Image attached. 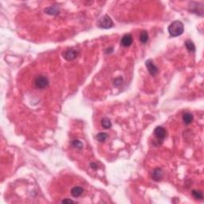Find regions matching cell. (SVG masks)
I'll list each match as a JSON object with an SVG mask.
<instances>
[{"mask_svg":"<svg viewBox=\"0 0 204 204\" xmlns=\"http://www.w3.org/2000/svg\"><path fill=\"white\" fill-rule=\"evenodd\" d=\"M184 31L183 24L180 21H175L170 24L168 26V32L170 35L172 37L180 36Z\"/></svg>","mask_w":204,"mask_h":204,"instance_id":"cell-1","label":"cell"},{"mask_svg":"<svg viewBox=\"0 0 204 204\" xmlns=\"http://www.w3.org/2000/svg\"><path fill=\"white\" fill-rule=\"evenodd\" d=\"M49 79L47 78V77L44 76V75H39L34 80V85L38 89H46V87L49 85Z\"/></svg>","mask_w":204,"mask_h":204,"instance_id":"cell-2","label":"cell"},{"mask_svg":"<svg viewBox=\"0 0 204 204\" xmlns=\"http://www.w3.org/2000/svg\"><path fill=\"white\" fill-rule=\"evenodd\" d=\"M98 26L102 29H109L113 26V22L109 15H105L98 21Z\"/></svg>","mask_w":204,"mask_h":204,"instance_id":"cell-3","label":"cell"},{"mask_svg":"<svg viewBox=\"0 0 204 204\" xmlns=\"http://www.w3.org/2000/svg\"><path fill=\"white\" fill-rule=\"evenodd\" d=\"M77 55H78V52L76 50L72 49V48L67 50L66 51H65L63 53V57L67 61H73V60H74L77 57Z\"/></svg>","mask_w":204,"mask_h":204,"instance_id":"cell-4","label":"cell"},{"mask_svg":"<svg viewBox=\"0 0 204 204\" xmlns=\"http://www.w3.org/2000/svg\"><path fill=\"white\" fill-rule=\"evenodd\" d=\"M154 135L159 140H164L167 136V132L163 127L158 126L156 128V129L154 130Z\"/></svg>","mask_w":204,"mask_h":204,"instance_id":"cell-5","label":"cell"},{"mask_svg":"<svg viewBox=\"0 0 204 204\" xmlns=\"http://www.w3.org/2000/svg\"><path fill=\"white\" fill-rule=\"evenodd\" d=\"M145 65L147 69H148V72H149V74L151 75L155 76V75L158 73V68H157L156 66L154 64L152 60H148V61H146Z\"/></svg>","mask_w":204,"mask_h":204,"instance_id":"cell-6","label":"cell"},{"mask_svg":"<svg viewBox=\"0 0 204 204\" xmlns=\"http://www.w3.org/2000/svg\"><path fill=\"white\" fill-rule=\"evenodd\" d=\"M132 43V36L130 34H127L122 37L121 44L124 47H128Z\"/></svg>","mask_w":204,"mask_h":204,"instance_id":"cell-7","label":"cell"},{"mask_svg":"<svg viewBox=\"0 0 204 204\" xmlns=\"http://www.w3.org/2000/svg\"><path fill=\"white\" fill-rule=\"evenodd\" d=\"M164 176V172L160 168H156L152 173V178L153 180L160 181Z\"/></svg>","mask_w":204,"mask_h":204,"instance_id":"cell-8","label":"cell"},{"mask_svg":"<svg viewBox=\"0 0 204 204\" xmlns=\"http://www.w3.org/2000/svg\"><path fill=\"white\" fill-rule=\"evenodd\" d=\"M83 191H84V189L81 187L76 186V187L71 189V195L75 198H77V197H80L82 195Z\"/></svg>","mask_w":204,"mask_h":204,"instance_id":"cell-9","label":"cell"},{"mask_svg":"<svg viewBox=\"0 0 204 204\" xmlns=\"http://www.w3.org/2000/svg\"><path fill=\"white\" fill-rule=\"evenodd\" d=\"M193 115L190 113H185L183 115V121L184 122L185 125H190L193 121Z\"/></svg>","mask_w":204,"mask_h":204,"instance_id":"cell-10","label":"cell"},{"mask_svg":"<svg viewBox=\"0 0 204 204\" xmlns=\"http://www.w3.org/2000/svg\"><path fill=\"white\" fill-rule=\"evenodd\" d=\"M45 12L48 15H58L59 9L56 7H50L45 10Z\"/></svg>","mask_w":204,"mask_h":204,"instance_id":"cell-11","label":"cell"},{"mask_svg":"<svg viewBox=\"0 0 204 204\" xmlns=\"http://www.w3.org/2000/svg\"><path fill=\"white\" fill-rule=\"evenodd\" d=\"M140 41L144 44L148 42V32L146 31V30H143L140 33Z\"/></svg>","mask_w":204,"mask_h":204,"instance_id":"cell-12","label":"cell"},{"mask_svg":"<svg viewBox=\"0 0 204 204\" xmlns=\"http://www.w3.org/2000/svg\"><path fill=\"white\" fill-rule=\"evenodd\" d=\"M185 46L187 49V50H188L189 52H193V53H194V52L195 51V45L193 43V42H191V40L186 41Z\"/></svg>","mask_w":204,"mask_h":204,"instance_id":"cell-13","label":"cell"},{"mask_svg":"<svg viewBox=\"0 0 204 204\" xmlns=\"http://www.w3.org/2000/svg\"><path fill=\"white\" fill-rule=\"evenodd\" d=\"M101 125L104 128L108 129V128H110L112 127V123H111L109 118L105 117L101 120Z\"/></svg>","mask_w":204,"mask_h":204,"instance_id":"cell-14","label":"cell"},{"mask_svg":"<svg viewBox=\"0 0 204 204\" xmlns=\"http://www.w3.org/2000/svg\"><path fill=\"white\" fill-rule=\"evenodd\" d=\"M108 136H109L108 134L105 133V132H99L96 137H97V140L99 142H105L107 140Z\"/></svg>","mask_w":204,"mask_h":204,"instance_id":"cell-15","label":"cell"},{"mask_svg":"<svg viewBox=\"0 0 204 204\" xmlns=\"http://www.w3.org/2000/svg\"><path fill=\"white\" fill-rule=\"evenodd\" d=\"M72 145H73V147H74L75 148H77V149L81 150L83 148L82 142L81 141V140H73V141H72Z\"/></svg>","mask_w":204,"mask_h":204,"instance_id":"cell-16","label":"cell"},{"mask_svg":"<svg viewBox=\"0 0 204 204\" xmlns=\"http://www.w3.org/2000/svg\"><path fill=\"white\" fill-rule=\"evenodd\" d=\"M192 195L194 196L195 199H203V193L200 191H197V190H193L192 191Z\"/></svg>","mask_w":204,"mask_h":204,"instance_id":"cell-17","label":"cell"},{"mask_svg":"<svg viewBox=\"0 0 204 204\" xmlns=\"http://www.w3.org/2000/svg\"><path fill=\"white\" fill-rule=\"evenodd\" d=\"M122 82H123V78L121 77H117V78H116L114 80V85L117 87L120 86L122 84Z\"/></svg>","mask_w":204,"mask_h":204,"instance_id":"cell-18","label":"cell"},{"mask_svg":"<svg viewBox=\"0 0 204 204\" xmlns=\"http://www.w3.org/2000/svg\"><path fill=\"white\" fill-rule=\"evenodd\" d=\"M62 203H74V201H73L72 199H63L62 201Z\"/></svg>","mask_w":204,"mask_h":204,"instance_id":"cell-19","label":"cell"},{"mask_svg":"<svg viewBox=\"0 0 204 204\" xmlns=\"http://www.w3.org/2000/svg\"><path fill=\"white\" fill-rule=\"evenodd\" d=\"M90 167L93 169V170H96V169L98 168V166H97V164L96 163H91Z\"/></svg>","mask_w":204,"mask_h":204,"instance_id":"cell-20","label":"cell"}]
</instances>
